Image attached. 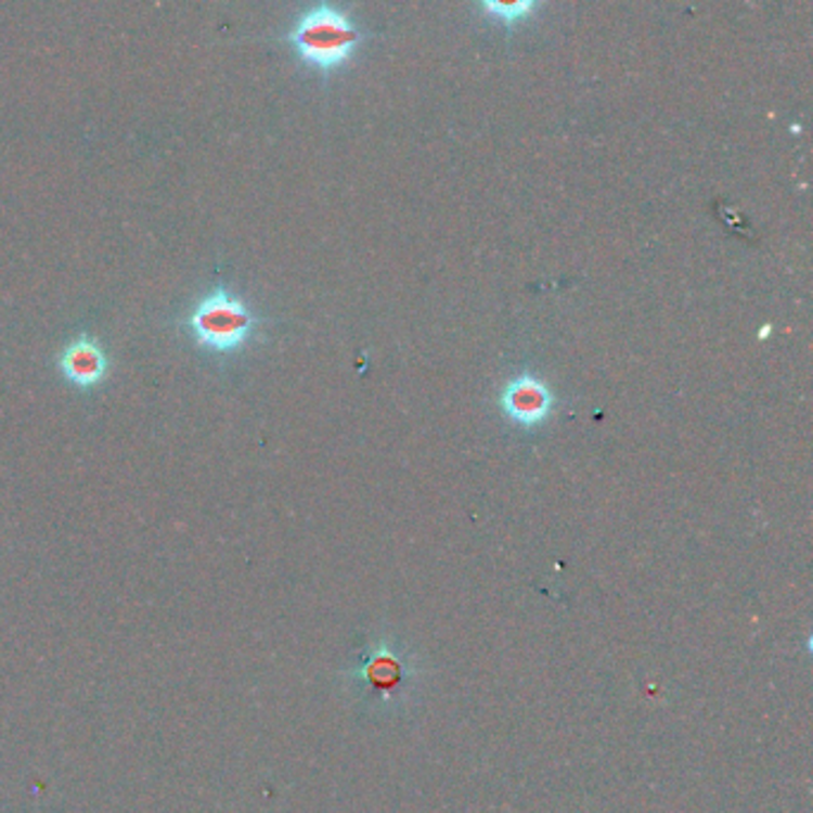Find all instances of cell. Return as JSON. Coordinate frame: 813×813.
Segmentation results:
<instances>
[{
	"mask_svg": "<svg viewBox=\"0 0 813 813\" xmlns=\"http://www.w3.org/2000/svg\"><path fill=\"white\" fill-rule=\"evenodd\" d=\"M286 41L292 43L304 65L330 75L349 63L356 48L363 43V31L344 10L318 5L296 20L292 31L286 34Z\"/></svg>",
	"mask_w": 813,
	"mask_h": 813,
	"instance_id": "6da1fadb",
	"label": "cell"
},
{
	"mask_svg": "<svg viewBox=\"0 0 813 813\" xmlns=\"http://www.w3.org/2000/svg\"><path fill=\"white\" fill-rule=\"evenodd\" d=\"M186 332L198 346L215 353H234L250 339L256 330V315L242 298L230 294L224 286L210 292L191 310Z\"/></svg>",
	"mask_w": 813,
	"mask_h": 813,
	"instance_id": "7a4b0ae2",
	"label": "cell"
},
{
	"mask_svg": "<svg viewBox=\"0 0 813 813\" xmlns=\"http://www.w3.org/2000/svg\"><path fill=\"white\" fill-rule=\"evenodd\" d=\"M499 403L511 423L532 429L549 421L556 399L546 382L534 375H520L516 379H511L504 387Z\"/></svg>",
	"mask_w": 813,
	"mask_h": 813,
	"instance_id": "3957f363",
	"label": "cell"
},
{
	"mask_svg": "<svg viewBox=\"0 0 813 813\" xmlns=\"http://www.w3.org/2000/svg\"><path fill=\"white\" fill-rule=\"evenodd\" d=\"M57 370L72 387L93 389L107 377L111 361H107L103 346L93 337H77L60 353Z\"/></svg>",
	"mask_w": 813,
	"mask_h": 813,
	"instance_id": "277c9868",
	"label": "cell"
},
{
	"mask_svg": "<svg viewBox=\"0 0 813 813\" xmlns=\"http://www.w3.org/2000/svg\"><path fill=\"white\" fill-rule=\"evenodd\" d=\"M480 8L485 15L494 17L501 24H506V27H513V24L530 17L537 3H532V0H520V3H494V0H485V3H480Z\"/></svg>",
	"mask_w": 813,
	"mask_h": 813,
	"instance_id": "5b68a950",
	"label": "cell"
},
{
	"mask_svg": "<svg viewBox=\"0 0 813 813\" xmlns=\"http://www.w3.org/2000/svg\"><path fill=\"white\" fill-rule=\"evenodd\" d=\"M769 334H771V325H766V327H763V330L759 332V337H761V339H766V337H769Z\"/></svg>",
	"mask_w": 813,
	"mask_h": 813,
	"instance_id": "8992f818",
	"label": "cell"
}]
</instances>
